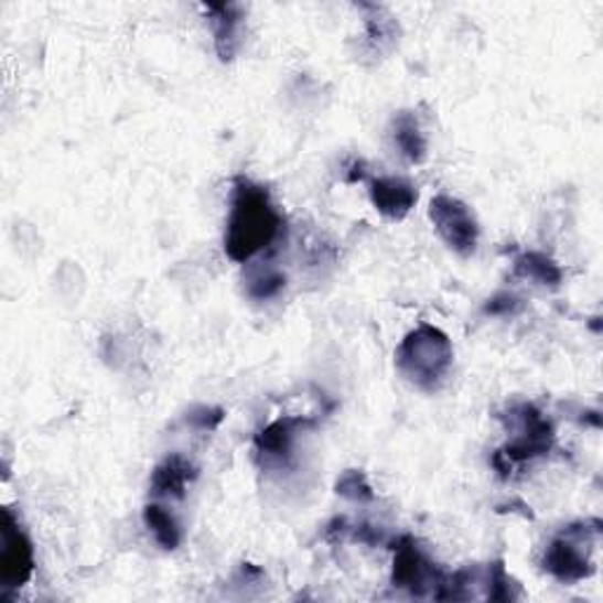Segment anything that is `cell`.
I'll return each instance as SVG.
<instances>
[{"instance_id":"obj_12","label":"cell","mask_w":603,"mask_h":603,"mask_svg":"<svg viewBox=\"0 0 603 603\" xmlns=\"http://www.w3.org/2000/svg\"><path fill=\"white\" fill-rule=\"evenodd\" d=\"M514 273L519 276V279L532 281L545 288H559L563 281L561 267L542 252H521L514 260Z\"/></svg>"},{"instance_id":"obj_15","label":"cell","mask_w":603,"mask_h":603,"mask_svg":"<svg viewBox=\"0 0 603 603\" xmlns=\"http://www.w3.org/2000/svg\"><path fill=\"white\" fill-rule=\"evenodd\" d=\"M360 8L370 12L366 17L368 43L373 45V50H377V53H383L387 45H394V41H396V24L389 14H385L383 8H377V6H360Z\"/></svg>"},{"instance_id":"obj_13","label":"cell","mask_w":603,"mask_h":603,"mask_svg":"<svg viewBox=\"0 0 603 603\" xmlns=\"http://www.w3.org/2000/svg\"><path fill=\"white\" fill-rule=\"evenodd\" d=\"M394 142L401 149L410 163H424L427 159V140L418 118L410 111H401L394 118Z\"/></svg>"},{"instance_id":"obj_19","label":"cell","mask_w":603,"mask_h":603,"mask_svg":"<svg viewBox=\"0 0 603 603\" xmlns=\"http://www.w3.org/2000/svg\"><path fill=\"white\" fill-rule=\"evenodd\" d=\"M224 420V410L222 408H208V406H201L196 410L189 412L186 422L194 424L196 429H201V432H213V429L219 427V422Z\"/></svg>"},{"instance_id":"obj_18","label":"cell","mask_w":603,"mask_h":603,"mask_svg":"<svg viewBox=\"0 0 603 603\" xmlns=\"http://www.w3.org/2000/svg\"><path fill=\"white\" fill-rule=\"evenodd\" d=\"M512 590H514V582L505 571V563L503 561H493L488 566V599H493V601H514L519 594L512 592Z\"/></svg>"},{"instance_id":"obj_5","label":"cell","mask_w":603,"mask_h":603,"mask_svg":"<svg viewBox=\"0 0 603 603\" xmlns=\"http://www.w3.org/2000/svg\"><path fill=\"white\" fill-rule=\"evenodd\" d=\"M394 568L391 584L396 590H406L412 596L439 594L445 582V573L418 547V540L403 536L394 547Z\"/></svg>"},{"instance_id":"obj_7","label":"cell","mask_w":603,"mask_h":603,"mask_svg":"<svg viewBox=\"0 0 603 603\" xmlns=\"http://www.w3.org/2000/svg\"><path fill=\"white\" fill-rule=\"evenodd\" d=\"M33 575V547L10 509H3V554L0 582L6 590H20Z\"/></svg>"},{"instance_id":"obj_16","label":"cell","mask_w":603,"mask_h":603,"mask_svg":"<svg viewBox=\"0 0 603 603\" xmlns=\"http://www.w3.org/2000/svg\"><path fill=\"white\" fill-rule=\"evenodd\" d=\"M335 493L342 495V497L352 499V503H370V499H375V493H373V488H370V484H368L366 474H364V472H358V470L344 472V474L337 478Z\"/></svg>"},{"instance_id":"obj_9","label":"cell","mask_w":603,"mask_h":603,"mask_svg":"<svg viewBox=\"0 0 603 603\" xmlns=\"http://www.w3.org/2000/svg\"><path fill=\"white\" fill-rule=\"evenodd\" d=\"M370 201L375 211L387 219H403L418 203V189L403 177L370 180Z\"/></svg>"},{"instance_id":"obj_2","label":"cell","mask_w":603,"mask_h":603,"mask_svg":"<svg viewBox=\"0 0 603 603\" xmlns=\"http://www.w3.org/2000/svg\"><path fill=\"white\" fill-rule=\"evenodd\" d=\"M396 370L422 391H437L453 368V344L437 325L422 323L410 331L394 354Z\"/></svg>"},{"instance_id":"obj_3","label":"cell","mask_w":603,"mask_h":603,"mask_svg":"<svg viewBox=\"0 0 603 603\" xmlns=\"http://www.w3.org/2000/svg\"><path fill=\"white\" fill-rule=\"evenodd\" d=\"M599 530V521H594V528H590V524H573L563 528L545 551V571L563 584H575L592 578V545Z\"/></svg>"},{"instance_id":"obj_10","label":"cell","mask_w":603,"mask_h":603,"mask_svg":"<svg viewBox=\"0 0 603 603\" xmlns=\"http://www.w3.org/2000/svg\"><path fill=\"white\" fill-rule=\"evenodd\" d=\"M198 476L196 467L182 455H168L151 474V493L157 497H175L186 495L189 484H194Z\"/></svg>"},{"instance_id":"obj_20","label":"cell","mask_w":603,"mask_h":603,"mask_svg":"<svg viewBox=\"0 0 603 603\" xmlns=\"http://www.w3.org/2000/svg\"><path fill=\"white\" fill-rule=\"evenodd\" d=\"M516 309H519V300H516L514 295H509V292H503V295H495L493 300H488L486 314L507 316V314H514Z\"/></svg>"},{"instance_id":"obj_11","label":"cell","mask_w":603,"mask_h":603,"mask_svg":"<svg viewBox=\"0 0 603 603\" xmlns=\"http://www.w3.org/2000/svg\"><path fill=\"white\" fill-rule=\"evenodd\" d=\"M211 14L215 50L222 62H231L240 43V24H244V10L231 3H219L205 8Z\"/></svg>"},{"instance_id":"obj_8","label":"cell","mask_w":603,"mask_h":603,"mask_svg":"<svg viewBox=\"0 0 603 603\" xmlns=\"http://www.w3.org/2000/svg\"><path fill=\"white\" fill-rule=\"evenodd\" d=\"M316 422L312 418H279L267 424L255 437V453L267 464H286L295 448V439L304 429H312Z\"/></svg>"},{"instance_id":"obj_17","label":"cell","mask_w":603,"mask_h":603,"mask_svg":"<svg viewBox=\"0 0 603 603\" xmlns=\"http://www.w3.org/2000/svg\"><path fill=\"white\" fill-rule=\"evenodd\" d=\"M286 288V276L279 271H265L257 273L255 279L248 283V295L252 300H271L279 295Z\"/></svg>"},{"instance_id":"obj_6","label":"cell","mask_w":603,"mask_h":603,"mask_svg":"<svg viewBox=\"0 0 603 603\" xmlns=\"http://www.w3.org/2000/svg\"><path fill=\"white\" fill-rule=\"evenodd\" d=\"M429 219L437 227L439 236L453 252L470 257L478 244V222L474 213L455 196L439 194L429 203Z\"/></svg>"},{"instance_id":"obj_4","label":"cell","mask_w":603,"mask_h":603,"mask_svg":"<svg viewBox=\"0 0 603 603\" xmlns=\"http://www.w3.org/2000/svg\"><path fill=\"white\" fill-rule=\"evenodd\" d=\"M509 420L514 422L516 434L514 439L497 451L495 455L503 460H493L495 470L507 476L514 462H526L542 457L551 451L554 445V427L549 420L542 418V412L532 403H516L509 408Z\"/></svg>"},{"instance_id":"obj_1","label":"cell","mask_w":603,"mask_h":603,"mask_svg":"<svg viewBox=\"0 0 603 603\" xmlns=\"http://www.w3.org/2000/svg\"><path fill=\"white\" fill-rule=\"evenodd\" d=\"M283 227L281 213L273 208L265 186L238 175L234 180L231 213L224 234V252L236 265L250 262L257 252L267 250Z\"/></svg>"},{"instance_id":"obj_14","label":"cell","mask_w":603,"mask_h":603,"mask_svg":"<svg viewBox=\"0 0 603 603\" xmlns=\"http://www.w3.org/2000/svg\"><path fill=\"white\" fill-rule=\"evenodd\" d=\"M144 526L163 549L175 551L182 545V528L175 516H172L161 505H147L144 507Z\"/></svg>"}]
</instances>
